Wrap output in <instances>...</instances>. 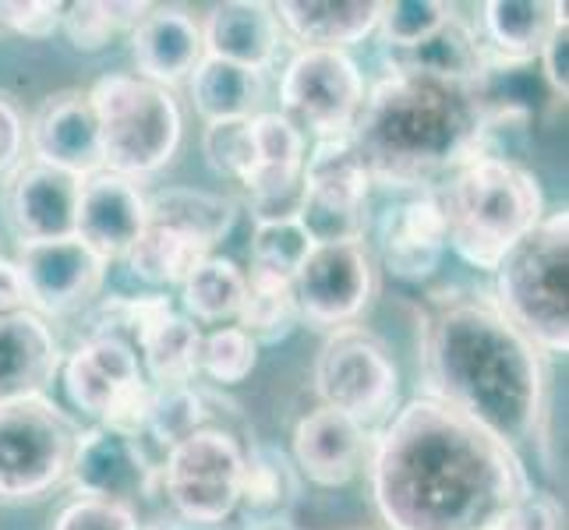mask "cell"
Returning a JSON list of instances; mask_svg holds the SVG:
<instances>
[{"label":"cell","mask_w":569,"mask_h":530,"mask_svg":"<svg viewBox=\"0 0 569 530\" xmlns=\"http://www.w3.org/2000/svg\"><path fill=\"white\" fill-rule=\"evenodd\" d=\"M248 277V298L241 304L238 326L244 337H251L254 347H277L283 343L293 329L301 326V311L298 301H293V287L283 280H269V277H254V272H244Z\"/></svg>","instance_id":"836d02e7"},{"label":"cell","mask_w":569,"mask_h":530,"mask_svg":"<svg viewBox=\"0 0 569 530\" xmlns=\"http://www.w3.org/2000/svg\"><path fill=\"white\" fill-rule=\"evenodd\" d=\"M569 4L556 0H488L478 14V39L488 61L531 64L556 29H569Z\"/></svg>","instance_id":"d4e9b609"},{"label":"cell","mask_w":569,"mask_h":530,"mask_svg":"<svg viewBox=\"0 0 569 530\" xmlns=\"http://www.w3.org/2000/svg\"><path fill=\"white\" fill-rule=\"evenodd\" d=\"M371 431L350 421L340 410L319 407L298 421L290 436V463L298 478L319 488H343L350 484L361 467L368 463Z\"/></svg>","instance_id":"ffe728a7"},{"label":"cell","mask_w":569,"mask_h":530,"mask_svg":"<svg viewBox=\"0 0 569 530\" xmlns=\"http://www.w3.org/2000/svg\"><path fill=\"white\" fill-rule=\"evenodd\" d=\"M57 376L68 403L92 421H100L124 389L146 379L139 353L124 337H86L61 361Z\"/></svg>","instance_id":"44dd1931"},{"label":"cell","mask_w":569,"mask_h":530,"mask_svg":"<svg viewBox=\"0 0 569 530\" xmlns=\"http://www.w3.org/2000/svg\"><path fill=\"white\" fill-rule=\"evenodd\" d=\"M538 68H541L545 86L552 89L556 100L566 103V96H569V29H556L548 36V43L538 53Z\"/></svg>","instance_id":"ee69618b"},{"label":"cell","mask_w":569,"mask_h":530,"mask_svg":"<svg viewBox=\"0 0 569 530\" xmlns=\"http://www.w3.org/2000/svg\"><path fill=\"white\" fill-rule=\"evenodd\" d=\"M26 113L22 103L14 100L11 92H0V177L14 173L22 167V152H26Z\"/></svg>","instance_id":"7bdbcfd3"},{"label":"cell","mask_w":569,"mask_h":530,"mask_svg":"<svg viewBox=\"0 0 569 530\" xmlns=\"http://www.w3.org/2000/svg\"><path fill=\"white\" fill-rule=\"evenodd\" d=\"M14 266L22 272L29 308L47 322L68 319L92 308L110 269V262H103L100 254L78 238L18 244Z\"/></svg>","instance_id":"4fadbf2b"},{"label":"cell","mask_w":569,"mask_h":530,"mask_svg":"<svg viewBox=\"0 0 569 530\" xmlns=\"http://www.w3.org/2000/svg\"><path fill=\"white\" fill-rule=\"evenodd\" d=\"M82 177L64 173L47 163H22L8 173L4 184V220L18 244L74 238V212Z\"/></svg>","instance_id":"e0dca14e"},{"label":"cell","mask_w":569,"mask_h":530,"mask_svg":"<svg viewBox=\"0 0 569 530\" xmlns=\"http://www.w3.org/2000/svg\"><path fill=\"white\" fill-rule=\"evenodd\" d=\"M86 96L100 124L103 170L142 181L178 156L184 113L170 89L146 82L134 71H113L96 78Z\"/></svg>","instance_id":"8992f818"},{"label":"cell","mask_w":569,"mask_h":530,"mask_svg":"<svg viewBox=\"0 0 569 530\" xmlns=\"http://www.w3.org/2000/svg\"><path fill=\"white\" fill-rule=\"evenodd\" d=\"M350 142L371 184L392 194L439 188L457 167L488 152L478 86L386 71L368 86Z\"/></svg>","instance_id":"3957f363"},{"label":"cell","mask_w":569,"mask_h":530,"mask_svg":"<svg viewBox=\"0 0 569 530\" xmlns=\"http://www.w3.org/2000/svg\"><path fill=\"white\" fill-rule=\"evenodd\" d=\"M316 392L322 407L340 410L365 431H376L397 414L400 368L389 347L361 326L329 332L316 361Z\"/></svg>","instance_id":"ba28073f"},{"label":"cell","mask_w":569,"mask_h":530,"mask_svg":"<svg viewBox=\"0 0 569 530\" xmlns=\"http://www.w3.org/2000/svg\"><path fill=\"white\" fill-rule=\"evenodd\" d=\"M389 71H415L428 78H442V82H460V86H478L485 74V47L475 32V26L453 14L449 22L428 36L421 47L407 53H386Z\"/></svg>","instance_id":"4316f807"},{"label":"cell","mask_w":569,"mask_h":530,"mask_svg":"<svg viewBox=\"0 0 569 530\" xmlns=\"http://www.w3.org/2000/svg\"><path fill=\"white\" fill-rule=\"evenodd\" d=\"M61 32L78 53H100L107 50L124 26L117 22L113 0H78V4H64Z\"/></svg>","instance_id":"f35d334b"},{"label":"cell","mask_w":569,"mask_h":530,"mask_svg":"<svg viewBox=\"0 0 569 530\" xmlns=\"http://www.w3.org/2000/svg\"><path fill=\"white\" fill-rule=\"evenodd\" d=\"M149 220L178 227L191 238H199L202 244L216 248L238 223V202L227 194H212L199 188H163L146 194Z\"/></svg>","instance_id":"d6a6232c"},{"label":"cell","mask_w":569,"mask_h":530,"mask_svg":"<svg viewBox=\"0 0 569 530\" xmlns=\"http://www.w3.org/2000/svg\"><path fill=\"white\" fill-rule=\"evenodd\" d=\"M371 188L376 184H371V173L361 163L350 134L311 146L298 206V220L308 238L316 244L365 241Z\"/></svg>","instance_id":"8fae6325"},{"label":"cell","mask_w":569,"mask_h":530,"mask_svg":"<svg viewBox=\"0 0 569 530\" xmlns=\"http://www.w3.org/2000/svg\"><path fill=\"white\" fill-rule=\"evenodd\" d=\"M149 223L146 191L139 181L117 177L110 170H96L82 177L74 212V238L86 241L103 262H124L131 244Z\"/></svg>","instance_id":"ac0fdd59"},{"label":"cell","mask_w":569,"mask_h":530,"mask_svg":"<svg viewBox=\"0 0 569 530\" xmlns=\"http://www.w3.org/2000/svg\"><path fill=\"white\" fill-rule=\"evenodd\" d=\"M376 233V251L389 277L403 283H425L439 272L446 259V216L436 191H403L397 202L386 206L376 220H368Z\"/></svg>","instance_id":"5bb4252c"},{"label":"cell","mask_w":569,"mask_h":530,"mask_svg":"<svg viewBox=\"0 0 569 530\" xmlns=\"http://www.w3.org/2000/svg\"><path fill=\"white\" fill-rule=\"evenodd\" d=\"M365 467L382 530H492L535 492L513 449L431 397L397 407L371 436Z\"/></svg>","instance_id":"6da1fadb"},{"label":"cell","mask_w":569,"mask_h":530,"mask_svg":"<svg viewBox=\"0 0 569 530\" xmlns=\"http://www.w3.org/2000/svg\"><path fill=\"white\" fill-rule=\"evenodd\" d=\"M199 350H202V329L188 316L173 311L167 322L134 343L142 376L152 389H181L194 386L199 379Z\"/></svg>","instance_id":"f546056e"},{"label":"cell","mask_w":569,"mask_h":530,"mask_svg":"<svg viewBox=\"0 0 569 530\" xmlns=\"http://www.w3.org/2000/svg\"><path fill=\"white\" fill-rule=\"evenodd\" d=\"M453 14L457 8L442 0H389L379 8L376 36L382 39L386 53H407L421 47L428 36H436Z\"/></svg>","instance_id":"d590c367"},{"label":"cell","mask_w":569,"mask_h":530,"mask_svg":"<svg viewBox=\"0 0 569 530\" xmlns=\"http://www.w3.org/2000/svg\"><path fill=\"white\" fill-rule=\"evenodd\" d=\"M311 248H316V241L308 238V230L301 227L298 216H272V220H254L248 272H254V277H269V280L290 283L293 277H298V269L305 266Z\"/></svg>","instance_id":"e575fe53"},{"label":"cell","mask_w":569,"mask_h":530,"mask_svg":"<svg viewBox=\"0 0 569 530\" xmlns=\"http://www.w3.org/2000/svg\"><path fill=\"white\" fill-rule=\"evenodd\" d=\"M254 364H259V347L238 326H220L212 332H202L199 376H206L209 382L238 386L251 376Z\"/></svg>","instance_id":"8d00e7d4"},{"label":"cell","mask_w":569,"mask_h":530,"mask_svg":"<svg viewBox=\"0 0 569 530\" xmlns=\"http://www.w3.org/2000/svg\"><path fill=\"white\" fill-rule=\"evenodd\" d=\"M244 442L230 428L191 431L160 463V492L178 520L220 527L241 499Z\"/></svg>","instance_id":"9c48e42d"},{"label":"cell","mask_w":569,"mask_h":530,"mask_svg":"<svg viewBox=\"0 0 569 530\" xmlns=\"http://www.w3.org/2000/svg\"><path fill=\"white\" fill-rule=\"evenodd\" d=\"M26 128H29L26 146L32 149L36 163L57 167L74 177H89L96 170H103L100 124H96V113L82 89L50 92L36 107Z\"/></svg>","instance_id":"d6986e66"},{"label":"cell","mask_w":569,"mask_h":530,"mask_svg":"<svg viewBox=\"0 0 569 530\" xmlns=\"http://www.w3.org/2000/svg\"><path fill=\"white\" fill-rule=\"evenodd\" d=\"M191 107L206 124L216 121H251L254 113H262L266 78L262 71H248L238 64L202 57L199 68L188 78Z\"/></svg>","instance_id":"83f0119b"},{"label":"cell","mask_w":569,"mask_h":530,"mask_svg":"<svg viewBox=\"0 0 569 530\" xmlns=\"http://www.w3.org/2000/svg\"><path fill=\"white\" fill-rule=\"evenodd\" d=\"M290 287L305 326L326 332L358 326L379 287L376 254H371L368 241L316 244Z\"/></svg>","instance_id":"7c38bea8"},{"label":"cell","mask_w":569,"mask_h":530,"mask_svg":"<svg viewBox=\"0 0 569 530\" xmlns=\"http://www.w3.org/2000/svg\"><path fill=\"white\" fill-rule=\"evenodd\" d=\"M559 523H562V513L552 496L527 492L523 499H517L506 509L492 530H559Z\"/></svg>","instance_id":"b9f144b4"},{"label":"cell","mask_w":569,"mask_h":530,"mask_svg":"<svg viewBox=\"0 0 569 530\" xmlns=\"http://www.w3.org/2000/svg\"><path fill=\"white\" fill-rule=\"evenodd\" d=\"M209 254H212V248L202 244L199 238H191V233H184L178 227L149 220L146 230L139 233V241H134L131 251L124 254V266L146 287L163 293L170 287H181Z\"/></svg>","instance_id":"f1b7e54d"},{"label":"cell","mask_w":569,"mask_h":530,"mask_svg":"<svg viewBox=\"0 0 569 530\" xmlns=\"http://www.w3.org/2000/svg\"><path fill=\"white\" fill-rule=\"evenodd\" d=\"M365 92V71L347 50H293L280 74V113L305 131V139H347Z\"/></svg>","instance_id":"30bf717a"},{"label":"cell","mask_w":569,"mask_h":530,"mask_svg":"<svg viewBox=\"0 0 569 530\" xmlns=\"http://www.w3.org/2000/svg\"><path fill=\"white\" fill-rule=\"evenodd\" d=\"M149 530H220V527H209V523H191V520H178V517H173L170 523L149 527Z\"/></svg>","instance_id":"bcb514c9"},{"label":"cell","mask_w":569,"mask_h":530,"mask_svg":"<svg viewBox=\"0 0 569 530\" xmlns=\"http://www.w3.org/2000/svg\"><path fill=\"white\" fill-rule=\"evenodd\" d=\"M244 530H293V523L283 517V520H251Z\"/></svg>","instance_id":"7dc6e473"},{"label":"cell","mask_w":569,"mask_h":530,"mask_svg":"<svg viewBox=\"0 0 569 530\" xmlns=\"http://www.w3.org/2000/svg\"><path fill=\"white\" fill-rule=\"evenodd\" d=\"M53 530H142V520L131 506L103 499H74L53 520Z\"/></svg>","instance_id":"ab89813d"},{"label":"cell","mask_w":569,"mask_h":530,"mask_svg":"<svg viewBox=\"0 0 569 530\" xmlns=\"http://www.w3.org/2000/svg\"><path fill=\"white\" fill-rule=\"evenodd\" d=\"M251 146H254V160L241 188L251 194L254 220L298 216L301 177L308 160L305 131L293 121H287L280 110H262L251 117Z\"/></svg>","instance_id":"2e32d148"},{"label":"cell","mask_w":569,"mask_h":530,"mask_svg":"<svg viewBox=\"0 0 569 530\" xmlns=\"http://www.w3.org/2000/svg\"><path fill=\"white\" fill-rule=\"evenodd\" d=\"M178 290H181V316H188L194 326L220 329L238 322L241 304L248 298V277L233 259L209 254Z\"/></svg>","instance_id":"1f68e13d"},{"label":"cell","mask_w":569,"mask_h":530,"mask_svg":"<svg viewBox=\"0 0 569 530\" xmlns=\"http://www.w3.org/2000/svg\"><path fill=\"white\" fill-rule=\"evenodd\" d=\"M202 156L212 173L230 177V181L244 184V177L254 160L251 146V121H216L202 131Z\"/></svg>","instance_id":"74e56055"},{"label":"cell","mask_w":569,"mask_h":530,"mask_svg":"<svg viewBox=\"0 0 569 530\" xmlns=\"http://www.w3.org/2000/svg\"><path fill=\"white\" fill-rule=\"evenodd\" d=\"M131 57L134 74L173 92V86L188 82L206 57L199 18L173 4L149 8L142 22L131 29Z\"/></svg>","instance_id":"603a6c76"},{"label":"cell","mask_w":569,"mask_h":530,"mask_svg":"<svg viewBox=\"0 0 569 530\" xmlns=\"http://www.w3.org/2000/svg\"><path fill=\"white\" fill-rule=\"evenodd\" d=\"M61 0H0V29L26 39H50L61 32Z\"/></svg>","instance_id":"60d3db41"},{"label":"cell","mask_w":569,"mask_h":530,"mask_svg":"<svg viewBox=\"0 0 569 530\" xmlns=\"http://www.w3.org/2000/svg\"><path fill=\"white\" fill-rule=\"evenodd\" d=\"M431 191L446 216V248L478 272H496L506 251L545 220L538 177L502 152H478Z\"/></svg>","instance_id":"277c9868"},{"label":"cell","mask_w":569,"mask_h":530,"mask_svg":"<svg viewBox=\"0 0 569 530\" xmlns=\"http://www.w3.org/2000/svg\"><path fill=\"white\" fill-rule=\"evenodd\" d=\"M78 421L47 397L0 407V502H36L68 481Z\"/></svg>","instance_id":"52a82bcc"},{"label":"cell","mask_w":569,"mask_h":530,"mask_svg":"<svg viewBox=\"0 0 569 530\" xmlns=\"http://www.w3.org/2000/svg\"><path fill=\"white\" fill-rule=\"evenodd\" d=\"M18 311H32L22 272L14 259H0V316H18Z\"/></svg>","instance_id":"f6af8a7d"},{"label":"cell","mask_w":569,"mask_h":530,"mask_svg":"<svg viewBox=\"0 0 569 530\" xmlns=\"http://www.w3.org/2000/svg\"><path fill=\"white\" fill-rule=\"evenodd\" d=\"M0 259H4V251H0Z\"/></svg>","instance_id":"c3c4849f"},{"label":"cell","mask_w":569,"mask_h":530,"mask_svg":"<svg viewBox=\"0 0 569 530\" xmlns=\"http://www.w3.org/2000/svg\"><path fill=\"white\" fill-rule=\"evenodd\" d=\"M64 350L57 332L36 311L0 316V407L47 397Z\"/></svg>","instance_id":"7402d4cb"},{"label":"cell","mask_w":569,"mask_h":530,"mask_svg":"<svg viewBox=\"0 0 569 530\" xmlns=\"http://www.w3.org/2000/svg\"><path fill=\"white\" fill-rule=\"evenodd\" d=\"M379 0H280L277 22L298 50H347L376 36Z\"/></svg>","instance_id":"484cf974"},{"label":"cell","mask_w":569,"mask_h":530,"mask_svg":"<svg viewBox=\"0 0 569 530\" xmlns=\"http://www.w3.org/2000/svg\"><path fill=\"white\" fill-rule=\"evenodd\" d=\"M68 484L78 499H103L131 506L160 492V467L149 460L139 439H124L100 424L82 428L74 439Z\"/></svg>","instance_id":"9a60e30c"},{"label":"cell","mask_w":569,"mask_h":530,"mask_svg":"<svg viewBox=\"0 0 569 530\" xmlns=\"http://www.w3.org/2000/svg\"><path fill=\"white\" fill-rule=\"evenodd\" d=\"M199 26L206 57L262 74L277 64L287 43L277 11H272V4H262V0H227V4H216Z\"/></svg>","instance_id":"cb8c5ba5"},{"label":"cell","mask_w":569,"mask_h":530,"mask_svg":"<svg viewBox=\"0 0 569 530\" xmlns=\"http://www.w3.org/2000/svg\"><path fill=\"white\" fill-rule=\"evenodd\" d=\"M425 397L453 407L520 457L541 439L548 414V358L513 329L492 298L442 304L421 340Z\"/></svg>","instance_id":"7a4b0ae2"},{"label":"cell","mask_w":569,"mask_h":530,"mask_svg":"<svg viewBox=\"0 0 569 530\" xmlns=\"http://www.w3.org/2000/svg\"><path fill=\"white\" fill-rule=\"evenodd\" d=\"M301 478L290 457L277 446L248 442L244 446V470H241V499L248 523L251 520H283L290 506L298 502Z\"/></svg>","instance_id":"4dcf8cb0"},{"label":"cell","mask_w":569,"mask_h":530,"mask_svg":"<svg viewBox=\"0 0 569 530\" xmlns=\"http://www.w3.org/2000/svg\"><path fill=\"white\" fill-rule=\"evenodd\" d=\"M492 304L545 358L569 353V212L545 220L496 266Z\"/></svg>","instance_id":"5b68a950"}]
</instances>
